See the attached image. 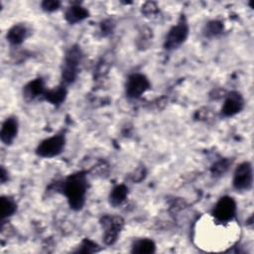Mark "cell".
Instances as JSON below:
<instances>
[{
	"instance_id": "cell-1",
	"label": "cell",
	"mask_w": 254,
	"mask_h": 254,
	"mask_svg": "<svg viewBox=\"0 0 254 254\" xmlns=\"http://www.w3.org/2000/svg\"><path fill=\"white\" fill-rule=\"evenodd\" d=\"M61 189L65 195L70 208L73 210L82 208L87 190L86 176L83 172H77L68 176L64 181Z\"/></svg>"
},
{
	"instance_id": "cell-2",
	"label": "cell",
	"mask_w": 254,
	"mask_h": 254,
	"mask_svg": "<svg viewBox=\"0 0 254 254\" xmlns=\"http://www.w3.org/2000/svg\"><path fill=\"white\" fill-rule=\"evenodd\" d=\"M82 59V53L78 46H72L66 52L63 69H62V78L63 84L66 85L73 82L76 78L78 72V65Z\"/></svg>"
},
{
	"instance_id": "cell-3",
	"label": "cell",
	"mask_w": 254,
	"mask_h": 254,
	"mask_svg": "<svg viewBox=\"0 0 254 254\" xmlns=\"http://www.w3.org/2000/svg\"><path fill=\"white\" fill-rule=\"evenodd\" d=\"M65 145V137L63 133L43 140L36 149V154L42 158H54L60 155Z\"/></svg>"
},
{
	"instance_id": "cell-4",
	"label": "cell",
	"mask_w": 254,
	"mask_h": 254,
	"mask_svg": "<svg viewBox=\"0 0 254 254\" xmlns=\"http://www.w3.org/2000/svg\"><path fill=\"white\" fill-rule=\"evenodd\" d=\"M189 35V26L185 20H181L177 25L173 26L165 39L164 47L166 50H175L181 47L187 40Z\"/></svg>"
},
{
	"instance_id": "cell-5",
	"label": "cell",
	"mask_w": 254,
	"mask_h": 254,
	"mask_svg": "<svg viewBox=\"0 0 254 254\" xmlns=\"http://www.w3.org/2000/svg\"><path fill=\"white\" fill-rule=\"evenodd\" d=\"M236 213V203L235 200L228 195L222 196L219 198V200L216 202L212 215L214 219L217 222L224 223V222H229L230 220L233 219Z\"/></svg>"
},
{
	"instance_id": "cell-6",
	"label": "cell",
	"mask_w": 254,
	"mask_h": 254,
	"mask_svg": "<svg viewBox=\"0 0 254 254\" xmlns=\"http://www.w3.org/2000/svg\"><path fill=\"white\" fill-rule=\"evenodd\" d=\"M100 223L104 230V234H103L104 243L107 245L113 244L117 240V237L121 229L123 228L124 220L120 216L104 215L102 216Z\"/></svg>"
},
{
	"instance_id": "cell-7",
	"label": "cell",
	"mask_w": 254,
	"mask_h": 254,
	"mask_svg": "<svg viewBox=\"0 0 254 254\" xmlns=\"http://www.w3.org/2000/svg\"><path fill=\"white\" fill-rule=\"evenodd\" d=\"M253 171L249 162H243L237 166L233 175L232 185L237 190H248L252 187Z\"/></svg>"
},
{
	"instance_id": "cell-8",
	"label": "cell",
	"mask_w": 254,
	"mask_h": 254,
	"mask_svg": "<svg viewBox=\"0 0 254 254\" xmlns=\"http://www.w3.org/2000/svg\"><path fill=\"white\" fill-rule=\"evenodd\" d=\"M151 84L149 79L142 73H133L128 76L125 84L126 95L130 98H138L145 93Z\"/></svg>"
},
{
	"instance_id": "cell-9",
	"label": "cell",
	"mask_w": 254,
	"mask_h": 254,
	"mask_svg": "<svg viewBox=\"0 0 254 254\" xmlns=\"http://www.w3.org/2000/svg\"><path fill=\"white\" fill-rule=\"evenodd\" d=\"M244 107L242 95L237 91H232L226 96L221 108V114L225 117L233 116L239 113Z\"/></svg>"
},
{
	"instance_id": "cell-10",
	"label": "cell",
	"mask_w": 254,
	"mask_h": 254,
	"mask_svg": "<svg viewBox=\"0 0 254 254\" xmlns=\"http://www.w3.org/2000/svg\"><path fill=\"white\" fill-rule=\"evenodd\" d=\"M18 133L17 118L11 116L5 119L0 131V139L5 145H10L16 138Z\"/></svg>"
},
{
	"instance_id": "cell-11",
	"label": "cell",
	"mask_w": 254,
	"mask_h": 254,
	"mask_svg": "<svg viewBox=\"0 0 254 254\" xmlns=\"http://www.w3.org/2000/svg\"><path fill=\"white\" fill-rule=\"evenodd\" d=\"M44 80L39 77L28 82L23 88V95L27 100H33L45 93Z\"/></svg>"
},
{
	"instance_id": "cell-12",
	"label": "cell",
	"mask_w": 254,
	"mask_h": 254,
	"mask_svg": "<svg viewBox=\"0 0 254 254\" xmlns=\"http://www.w3.org/2000/svg\"><path fill=\"white\" fill-rule=\"evenodd\" d=\"M28 36V29L24 24H16L9 29L6 38L7 41L12 45L22 44Z\"/></svg>"
},
{
	"instance_id": "cell-13",
	"label": "cell",
	"mask_w": 254,
	"mask_h": 254,
	"mask_svg": "<svg viewBox=\"0 0 254 254\" xmlns=\"http://www.w3.org/2000/svg\"><path fill=\"white\" fill-rule=\"evenodd\" d=\"M88 11L80 5H71L65 10L64 18L69 24H75L81 22L88 17Z\"/></svg>"
},
{
	"instance_id": "cell-14",
	"label": "cell",
	"mask_w": 254,
	"mask_h": 254,
	"mask_svg": "<svg viewBox=\"0 0 254 254\" xmlns=\"http://www.w3.org/2000/svg\"><path fill=\"white\" fill-rule=\"evenodd\" d=\"M44 98L51 102L54 105H60L62 104L66 96V89H65V85L64 84H61L57 87H55L54 89H49L46 90L44 93Z\"/></svg>"
},
{
	"instance_id": "cell-15",
	"label": "cell",
	"mask_w": 254,
	"mask_h": 254,
	"mask_svg": "<svg viewBox=\"0 0 254 254\" xmlns=\"http://www.w3.org/2000/svg\"><path fill=\"white\" fill-rule=\"evenodd\" d=\"M127 194H128V188L125 185L121 184V185L115 186L109 194L110 204L113 205L114 207L120 205L126 199Z\"/></svg>"
},
{
	"instance_id": "cell-16",
	"label": "cell",
	"mask_w": 254,
	"mask_h": 254,
	"mask_svg": "<svg viewBox=\"0 0 254 254\" xmlns=\"http://www.w3.org/2000/svg\"><path fill=\"white\" fill-rule=\"evenodd\" d=\"M156 246L153 240L148 238H142L136 240L132 245L131 252L139 254H149L155 252Z\"/></svg>"
},
{
	"instance_id": "cell-17",
	"label": "cell",
	"mask_w": 254,
	"mask_h": 254,
	"mask_svg": "<svg viewBox=\"0 0 254 254\" xmlns=\"http://www.w3.org/2000/svg\"><path fill=\"white\" fill-rule=\"evenodd\" d=\"M17 210V204L15 200L10 196H1L0 198V215L1 219H5L15 213Z\"/></svg>"
},
{
	"instance_id": "cell-18",
	"label": "cell",
	"mask_w": 254,
	"mask_h": 254,
	"mask_svg": "<svg viewBox=\"0 0 254 254\" xmlns=\"http://www.w3.org/2000/svg\"><path fill=\"white\" fill-rule=\"evenodd\" d=\"M223 31V25L217 20L209 21L203 28V34L205 37H215L221 34Z\"/></svg>"
},
{
	"instance_id": "cell-19",
	"label": "cell",
	"mask_w": 254,
	"mask_h": 254,
	"mask_svg": "<svg viewBox=\"0 0 254 254\" xmlns=\"http://www.w3.org/2000/svg\"><path fill=\"white\" fill-rule=\"evenodd\" d=\"M230 164H231V161H229L228 159H223V160L217 161L216 163H214L212 165V167L210 169V172L215 177L221 176L227 171Z\"/></svg>"
},
{
	"instance_id": "cell-20",
	"label": "cell",
	"mask_w": 254,
	"mask_h": 254,
	"mask_svg": "<svg viewBox=\"0 0 254 254\" xmlns=\"http://www.w3.org/2000/svg\"><path fill=\"white\" fill-rule=\"evenodd\" d=\"M99 250L98 245L96 243H94L93 241L89 240V239H84L81 244L79 245L77 252H82V253H92Z\"/></svg>"
},
{
	"instance_id": "cell-21",
	"label": "cell",
	"mask_w": 254,
	"mask_h": 254,
	"mask_svg": "<svg viewBox=\"0 0 254 254\" xmlns=\"http://www.w3.org/2000/svg\"><path fill=\"white\" fill-rule=\"evenodd\" d=\"M61 6V2L58 0H45L41 3V7L46 12H54Z\"/></svg>"
},
{
	"instance_id": "cell-22",
	"label": "cell",
	"mask_w": 254,
	"mask_h": 254,
	"mask_svg": "<svg viewBox=\"0 0 254 254\" xmlns=\"http://www.w3.org/2000/svg\"><path fill=\"white\" fill-rule=\"evenodd\" d=\"M142 12H144V14L146 15H153L155 13L158 12V7L156 5V3L154 2H147L145 3V5L142 7Z\"/></svg>"
},
{
	"instance_id": "cell-23",
	"label": "cell",
	"mask_w": 254,
	"mask_h": 254,
	"mask_svg": "<svg viewBox=\"0 0 254 254\" xmlns=\"http://www.w3.org/2000/svg\"><path fill=\"white\" fill-rule=\"evenodd\" d=\"M145 174H146V171L144 168H139L137 169L135 172H134V175H132V181L133 182H140L144 179L145 177Z\"/></svg>"
},
{
	"instance_id": "cell-24",
	"label": "cell",
	"mask_w": 254,
	"mask_h": 254,
	"mask_svg": "<svg viewBox=\"0 0 254 254\" xmlns=\"http://www.w3.org/2000/svg\"><path fill=\"white\" fill-rule=\"evenodd\" d=\"M8 173L6 172V170L4 169V167L2 166L1 167V171H0V181H1V184H5L6 181H8Z\"/></svg>"
},
{
	"instance_id": "cell-25",
	"label": "cell",
	"mask_w": 254,
	"mask_h": 254,
	"mask_svg": "<svg viewBox=\"0 0 254 254\" xmlns=\"http://www.w3.org/2000/svg\"><path fill=\"white\" fill-rule=\"evenodd\" d=\"M101 30H102V32H104V34L105 33H110L111 32V22H104V23H102V25H101Z\"/></svg>"
}]
</instances>
